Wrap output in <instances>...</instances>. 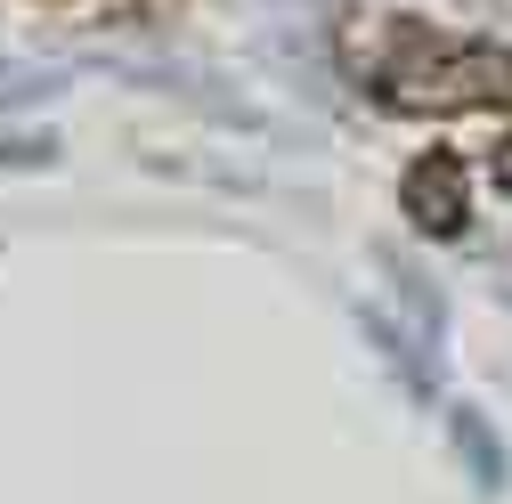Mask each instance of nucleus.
I'll return each mask as SVG.
<instances>
[{
  "mask_svg": "<svg viewBox=\"0 0 512 504\" xmlns=\"http://www.w3.org/2000/svg\"><path fill=\"white\" fill-rule=\"evenodd\" d=\"M391 106L407 114H464V106H512V57L504 49H407L382 74Z\"/></svg>",
  "mask_w": 512,
  "mask_h": 504,
  "instance_id": "f257e3e1",
  "label": "nucleus"
},
{
  "mask_svg": "<svg viewBox=\"0 0 512 504\" xmlns=\"http://www.w3.org/2000/svg\"><path fill=\"white\" fill-rule=\"evenodd\" d=\"M407 220L431 228V236H456L464 228V171H456V155H423L407 171Z\"/></svg>",
  "mask_w": 512,
  "mask_h": 504,
  "instance_id": "f03ea898",
  "label": "nucleus"
},
{
  "mask_svg": "<svg viewBox=\"0 0 512 504\" xmlns=\"http://www.w3.org/2000/svg\"><path fill=\"white\" fill-rule=\"evenodd\" d=\"M66 90V74H49V66H25V57H0V114L9 106H41Z\"/></svg>",
  "mask_w": 512,
  "mask_h": 504,
  "instance_id": "7ed1b4c3",
  "label": "nucleus"
},
{
  "mask_svg": "<svg viewBox=\"0 0 512 504\" xmlns=\"http://www.w3.org/2000/svg\"><path fill=\"white\" fill-rule=\"evenodd\" d=\"M456 448L472 456V480H480V488H504V448H496V439H488V423H480L472 407L456 415Z\"/></svg>",
  "mask_w": 512,
  "mask_h": 504,
  "instance_id": "20e7f679",
  "label": "nucleus"
},
{
  "mask_svg": "<svg viewBox=\"0 0 512 504\" xmlns=\"http://www.w3.org/2000/svg\"><path fill=\"white\" fill-rule=\"evenodd\" d=\"M496 187H512V147H504V155H496Z\"/></svg>",
  "mask_w": 512,
  "mask_h": 504,
  "instance_id": "39448f33",
  "label": "nucleus"
}]
</instances>
